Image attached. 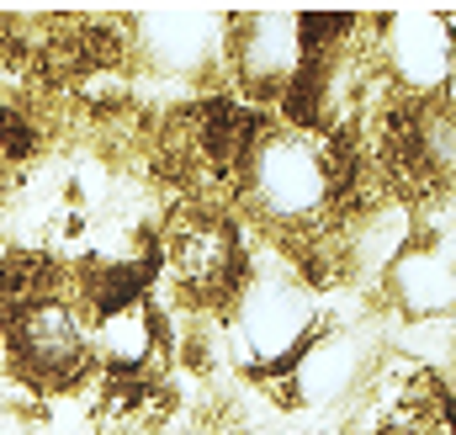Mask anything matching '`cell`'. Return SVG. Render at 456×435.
I'll return each instance as SVG.
<instances>
[{
	"mask_svg": "<svg viewBox=\"0 0 456 435\" xmlns=\"http://www.w3.org/2000/svg\"><path fill=\"white\" fill-rule=\"evenodd\" d=\"M170 266L181 276V287H191L197 298H218L239 282L244 255H239V234L233 223H224L218 213H186L170 228Z\"/></svg>",
	"mask_w": 456,
	"mask_h": 435,
	"instance_id": "277c9868",
	"label": "cell"
},
{
	"mask_svg": "<svg viewBox=\"0 0 456 435\" xmlns=\"http://www.w3.org/2000/svg\"><path fill=\"white\" fill-rule=\"evenodd\" d=\"M228 48H233V70H239L244 91H255V96H281L308 64L303 16H292V11H249L233 27Z\"/></svg>",
	"mask_w": 456,
	"mask_h": 435,
	"instance_id": "3957f363",
	"label": "cell"
},
{
	"mask_svg": "<svg viewBox=\"0 0 456 435\" xmlns=\"http://www.w3.org/2000/svg\"><path fill=\"white\" fill-rule=\"evenodd\" d=\"M159 345H165V324H159V314H154L143 298L107 308L102 324H96V334H91V356H96L112 377H138L143 366H154Z\"/></svg>",
	"mask_w": 456,
	"mask_h": 435,
	"instance_id": "5b68a950",
	"label": "cell"
},
{
	"mask_svg": "<svg viewBox=\"0 0 456 435\" xmlns=\"http://www.w3.org/2000/svg\"><path fill=\"white\" fill-rule=\"evenodd\" d=\"M244 170H249V192L255 202L281 223H303L324 208L330 197V165L324 154L314 149V138L303 133H265L249 144L244 154Z\"/></svg>",
	"mask_w": 456,
	"mask_h": 435,
	"instance_id": "7a4b0ae2",
	"label": "cell"
},
{
	"mask_svg": "<svg viewBox=\"0 0 456 435\" xmlns=\"http://www.w3.org/2000/svg\"><path fill=\"white\" fill-rule=\"evenodd\" d=\"M5 356L27 388H75L91 366V329L69 298H32L5 329Z\"/></svg>",
	"mask_w": 456,
	"mask_h": 435,
	"instance_id": "6da1fadb",
	"label": "cell"
}]
</instances>
